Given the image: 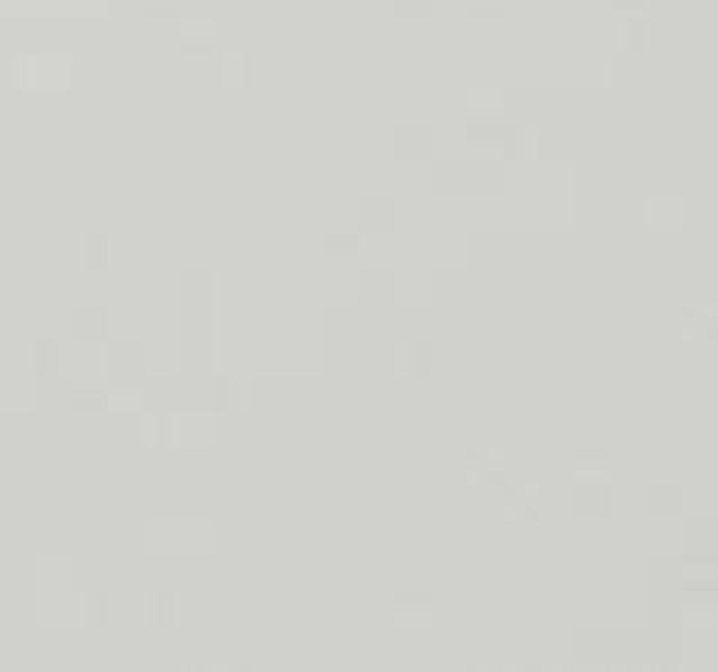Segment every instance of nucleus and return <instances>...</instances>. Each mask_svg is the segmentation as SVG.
Masks as SVG:
<instances>
[]
</instances>
